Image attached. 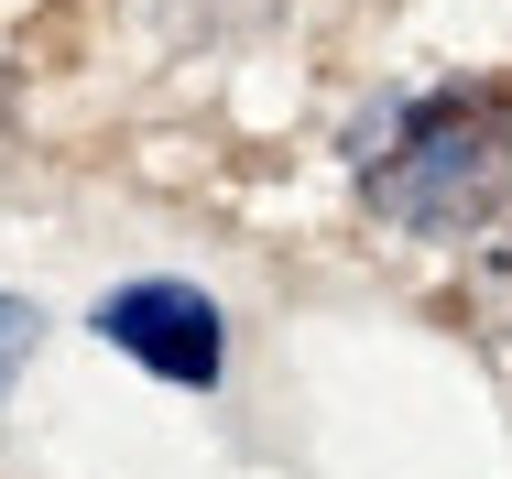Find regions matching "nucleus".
I'll return each mask as SVG.
<instances>
[{
    "label": "nucleus",
    "mask_w": 512,
    "mask_h": 479,
    "mask_svg": "<svg viewBox=\"0 0 512 479\" xmlns=\"http://www.w3.org/2000/svg\"><path fill=\"white\" fill-rule=\"evenodd\" d=\"M360 196H371L393 229H425V240L480 229V218L512 196V88L404 98L393 131L360 153Z\"/></svg>",
    "instance_id": "nucleus-1"
},
{
    "label": "nucleus",
    "mask_w": 512,
    "mask_h": 479,
    "mask_svg": "<svg viewBox=\"0 0 512 479\" xmlns=\"http://www.w3.org/2000/svg\"><path fill=\"white\" fill-rule=\"evenodd\" d=\"M22 338H33V316H22V305H0V360H11Z\"/></svg>",
    "instance_id": "nucleus-3"
},
{
    "label": "nucleus",
    "mask_w": 512,
    "mask_h": 479,
    "mask_svg": "<svg viewBox=\"0 0 512 479\" xmlns=\"http://www.w3.org/2000/svg\"><path fill=\"white\" fill-rule=\"evenodd\" d=\"M99 338L109 349H131L142 371H164V382H218V305L186 284H131L99 305Z\"/></svg>",
    "instance_id": "nucleus-2"
}]
</instances>
